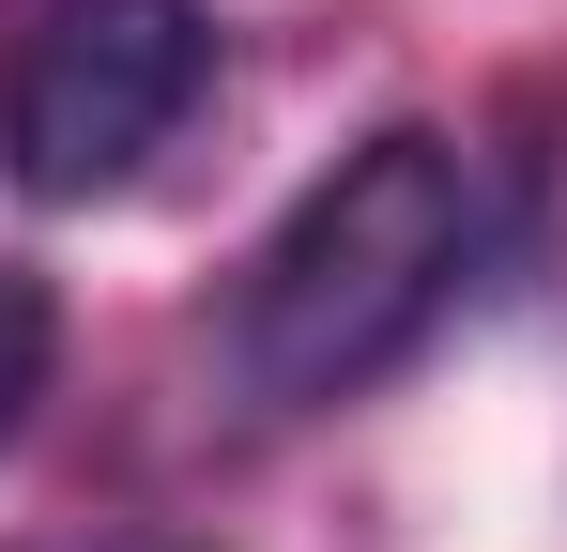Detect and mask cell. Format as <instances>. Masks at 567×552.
<instances>
[{"label": "cell", "instance_id": "7a4b0ae2", "mask_svg": "<svg viewBox=\"0 0 567 552\" xmlns=\"http://www.w3.org/2000/svg\"><path fill=\"white\" fill-rule=\"evenodd\" d=\"M215 92L199 0H31L0 62V170L31 200H123Z\"/></svg>", "mask_w": 567, "mask_h": 552}, {"label": "cell", "instance_id": "277c9868", "mask_svg": "<svg viewBox=\"0 0 567 552\" xmlns=\"http://www.w3.org/2000/svg\"><path fill=\"white\" fill-rule=\"evenodd\" d=\"M47 552H199V538H47Z\"/></svg>", "mask_w": 567, "mask_h": 552}, {"label": "cell", "instance_id": "3957f363", "mask_svg": "<svg viewBox=\"0 0 567 552\" xmlns=\"http://www.w3.org/2000/svg\"><path fill=\"white\" fill-rule=\"evenodd\" d=\"M47 368H62V307H47V276H31V262H0V446L31 430Z\"/></svg>", "mask_w": 567, "mask_h": 552}, {"label": "cell", "instance_id": "6da1fadb", "mask_svg": "<svg viewBox=\"0 0 567 552\" xmlns=\"http://www.w3.org/2000/svg\"><path fill=\"white\" fill-rule=\"evenodd\" d=\"M461 262H475L461 139L383 123L369 154H338L277 215V246L246 262V292H230V384L261 415H322V399L383 384V368L430 338V307L461 292Z\"/></svg>", "mask_w": 567, "mask_h": 552}]
</instances>
